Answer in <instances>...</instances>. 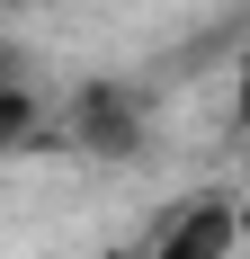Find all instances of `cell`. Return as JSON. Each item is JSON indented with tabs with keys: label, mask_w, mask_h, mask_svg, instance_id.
<instances>
[{
	"label": "cell",
	"mask_w": 250,
	"mask_h": 259,
	"mask_svg": "<svg viewBox=\"0 0 250 259\" xmlns=\"http://www.w3.org/2000/svg\"><path fill=\"white\" fill-rule=\"evenodd\" d=\"M232 233H241V206H232L224 188H205V197H179V206L152 224L143 259H224Z\"/></svg>",
	"instance_id": "7a4b0ae2"
},
{
	"label": "cell",
	"mask_w": 250,
	"mask_h": 259,
	"mask_svg": "<svg viewBox=\"0 0 250 259\" xmlns=\"http://www.w3.org/2000/svg\"><path fill=\"white\" fill-rule=\"evenodd\" d=\"M54 143H72L90 161H134L152 143V90H134V80H80L72 107L54 116Z\"/></svg>",
	"instance_id": "6da1fadb"
},
{
	"label": "cell",
	"mask_w": 250,
	"mask_h": 259,
	"mask_svg": "<svg viewBox=\"0 0 250 259\" xmlns=\"http://www.w3.org/2000/svg\"><path fill=\"white\" fill-rule=\"evenodd\" d=\"M45 143H54L45 90H36V80H0V161L9 152H45Z\"/></svg>",
	"instance_id": "3957f363"
}]
</instances>
